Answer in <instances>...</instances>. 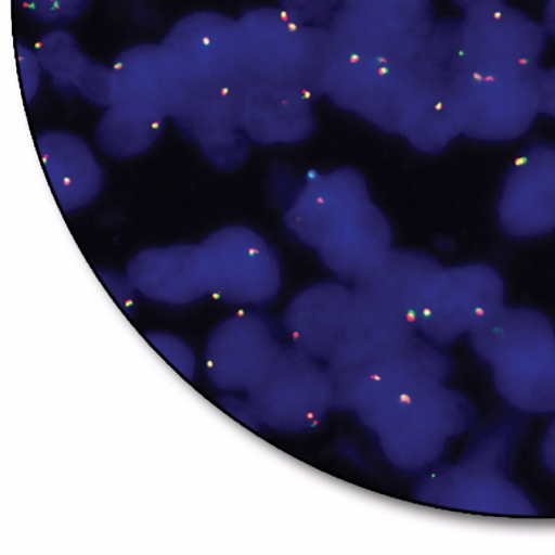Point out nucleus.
I'll use <instances>...</instances> for the list:
<instances>
[{"label":"nucleus","mask_w":555,"mask_h":555,"mask_svg":"<svg viewBox=\"0 0 555 555\" xmlns=\"http://www.w3.org/2000/svg\"><path fill=\"white\" fill-rule=\"evenodd\" d=\"M238 74L247 86H274L305 99L325 95L336 47L325 26L298 22L281 7L246 11L238 20Z\"/></svg>","instance_id":"1"},{"label":"nucleus","mask_w":555,"mask_h":555,"mask_svg":"<svg viewBox=\"0 0 555 555\" xmlns=\"http://www.w3.org/2000/svg\"><path fill=\"white\" fill-rule=\"evenodd\" d=\"M547 37L542 23L505 2L470 9L461 18L463 70L533 72L540 66Z\"/></svg>","instance_id":"2"},{"label":"nucleus","mask_w":555,"mask_h":555,"mask_svg":"<svg viewBox=\"0 0 555 555\" xmlns=\"http://www.w3.org/2000/svg\"><path fill=\"white\" fill-rule=\"evenodd\" d=\"M534 72H462L451 85L460 132L482 141H507L524 134L539 114Z\"/></svg>","instance_id":"3"},{"label":"nucleus","mask_w":555,"mask_h":555,"mask_svg":"<svg viewBox=\"0 0 555 555\" xmlns=\"http://www.w3.org/2000/svg\"><path fill=\"white\" fill-rule=\"evenodd\" d=\"M207 293L237 302L263 301L280 286V267L273 250L254 231L228 227L201 245Z\"/></svg>","instance_id":"4"},{"label":"nucleus","mask_w":555,"mask_h":555,"mask_svg":"<svg viewBox=\"0 0 555 555\" xmlns=\"http://www.w3.org/2000/svg\"><path fill=\"white\" fill-rule=\"evenodd\" d=\"M498 216L503 231L514 237L555 228V143H533L516 157L503 183Z\"/></svg>","instance_id":"5"},{"label":"nucleus","mask_w":555,"mask_h":555,"mask_svg":"<svg viewBox=\"0 0 555 555\" xmlns=\"http://www.w3.org/2000/svg\"><path fill=\"white\" fill-rule=\"evenodd\" d=\"M500 274L482 263L443 269L429 284L420 308L428 326L447 335L472 332L502 306Z\"/></svg>","instance_id":"6"},{"label":"nucleus","mask_w":555,"mask_h":555,"mask_svg":"<svg viewBox=\"0 0 555 555\" xmlns=\"http://www.w3.org/2000/svg\"><path fill=\"white\" fill-rule=\"evenodd\" d=\"M431 22L415 25L375 4L340 0L324 26L339 50L409 65Z\"/></svg>","instance_id":"7"},{"label":"nucleus","mask_w":555,"mask_h":555,"mask_svg":"<svg viewBox=\"0 0 555 555\" xmlns=\"http://www.w3.org/2000/svg\"><path fill=\"white\" fill-rule=\"evenodd\" d=\"M111 72L112 104H127L164 117L172 116L186 83L180 65L162 42L127 48L116 56Z\"/></svg>","instance_id":"8"},{"label":"nucleus","mask_w":555,"mask_h":555,"mask_svg":"<svg viewBox=\"0 0 555 555\" xmlns=\"http://www.w3.org/2000/svg\"><path fill=\"white\" fill-rule=\"evenodd\" d=\"M369 191L353 169H338L310 181L287 210L285 224L318 249L357 209L369 203Z\"/></svg>","instance_id":"9"},{"label":"nucleus","mask_w":555,"mask_h":555,"mask_svg":"<svg viewBox=\"0 0 555 555\" xmlns=\"http://www.w3.org/2000/svg\"><path fill=\"white\" fill-rule=\"evenodd\" d=\"M162 43L175 56L186 80L238 74V24L224 14L197 11L185 15L170 27Z\"/></svg>","instance_id":"10"},{"label":"nucleus","mask_w":555,"mask_h":555,"mask_svg":"<svg viewBox=\"0 0 555 555\" xmlns=\"http://www.w3.org/2000/svg\"><path fill=\"white\" fill-rule=\"evenodd\" d=\"M247 85L236 74L186 80L172 113L177 126L201 147L241 132Z\"/></svg>","instance_id":"11"},{"label":"nucleus","mask_w":555,"mask_h":555,"mask_svg":"<svg viewBox=\"0 0 555 555\" xmlns=\"http://www.w3.org/2000/svg\"><path fill=\"white\" fill-rule=\"evenodd\" d=\"M442 267L430 256L390 249L354 283V300L382 315L416 310Z\"/></svg>","instance_id":"12"},{"label":"nucleus","mask_w":555,"mask_h":555,"mask_svg":"<svg viewBox=\"0 0 555 555\" xmlns=\"http://www.w3.org/2000/svg\"><path fill=\"white\" fill-rule=\"evenodd\" d=\"M426 88L410 65L396 60L374 59L350 112L386 131L401 133Z\"/></svg>","instance_id":"13"},{"label":"nucleus","mask_w":555,"mask_h":555,"mask_svg":"<svg viewBox=\"0 0 555 555\" xmlns=\"http://www.w3.org/2000/svg\"><path fill=\"white\" fill-rule=\"evenodd\" d=\"M135 291L155 300L184 302L207 293L199 245L145 249L128 267Z\"/></svg>","instance_id":"14"},{"label":"nucleus","mask_w":555,"mask_h":555,"mask_svg":"<svg viewBox=\"0 0 555 555\" xmlns=\"http://www.w3.org/2000/svg\"><path fill=\"white\" fill-rule=\"evenodd\" d=\"M384 215L370 202L350 215L319 248L326 267L356 283L391 249Z\"/></svg>","instance_id":"15"},{"label":"nucleus","mask_w":555,"mask_h":555,"mask_svg":"<svg viewBox=\"0 0 555 555\" xmlns=\"http://www.w3.org/2000/svg\"><path fill=\"white\" fill-rule=\"evenodd\" d=\"M38 151L60 205L67 210L89 204L100 192L103 175L89 145L64 131L42 133Z\"/></svg>","instance_id":"16"},{"label":"nucleus","mask_w":555,"mask_h":555,"mask_svg":"<svg viewBox=\"0 0 555 555\" xmlns=\"http://www.w3.org/2000/svg\"><path fill=\"white\" fill-rule=\"evenodd\" d=\"M35 52L54 88L77 92L96 105L112 104L111 67L89 57L72 34L53 29L39 39Z\"/></svg>","instance_id":"17"},{"label":"nucleus","mask_w":555,"mask_h":555,"mask_svg":"<svg viewBox=\"0 0 555 555\" xmlns=\"http://www.w3.org/2000/svg\"><path fill=\"white\" fill-rule=\"evenodd\" d=\"M315 125L311 102L274 86H247L242 114L244 133L260 143H287L307 138Z\"/></svg>","instance_id":"18"},{"label":"nucleus","mask_w":555,"mask_h":555,"mask_svg":"<svg viewBox=\"0 0 555 555\" xmlns=\"http://www.w3.org/2000/svg\"><path fill=\"white\" fill-rule=\"evenodd\" d=\"M501 395L529 412L555 411V337L532 344L494 365Z\"/></svg>","instance_id":"19"},{"label":"nucleus","mask_w":555,"mask_h":555,"mask_svg":"<svg viewBox=\"0 0 555 555\" xmlns=\"http://www.w3.org/2000/svg\"><path fill=\"white\" fill-rule=\"evenodd\" d=\"M470 334L475 349L493 366L532 344L555 337L551 322L539 311L503 305Z\"/></svg>","instance_id":"20"},{"label":"nucleus","mask_w":555,"mask_h":555,"mask_svg":"<svg viewBox=\"0 0 555 555\" xmlns=\"http://www.w3.org/2000/svg\"><path fill=\"white\" fill-rule=\"evenodd\" d=\"M409 65L426 86H451L463 70L461 18H435Z\"/></svg>","instance_id":"21"},{"label":"nucleus","mask_w":555,"mask_h":555,"mask_svg":"<svg viewBox=\"0 0 555 555\" xmlns=\"http://www.w3.org/2000/svg\"><path fill=\"white\" fill-rule=\"evenodd\" d=\"M164 116L127 104H112L96 128V139L105 153L127 157L147 150L160 135Z\"/></svg>","instance_id":"22"},{"label":"nucleus","mask_w":555,"mask_h":555,"mask_svg":"<svg viewBox=\"0 0 555 555\" xmlns=\"http://www.w3.org/2000/svg\"><path fill=\"white\" fill-rule=\"evenodd\" d=\"M459 133L451 86H427L401 131L413 146L428 153L443 150Z\"/></svg>","instance_id":"23"},{"label":"nucleus","mask_w":555,"mask_h":555,"mask_svg":"<svg viewBox=\"0 0 555 555\" xmlns=\"http://www.w3.org/2000/svg\"><path fill=\"white\" fill-rule=\"evenodd\" d=\"M34 20L52 25L69 23L81 16L92 0H18Z\"/></svg>","instance_id":"24"},{"label":"nucleus","mask_w":555,"mask_h":555,"mask_svg":"<svg viewBox=\"0 0 555 555\" xmlns=\"http://www.w3.org/2000/svg\"><path fill=\"white\" fill-rule=\"evenodd\" d=\"M280 7L298 22L324 26L340 0H279Z\"/></svg>","instance_id":"25"},{"label":"nucleus","mask_w":555,"mask_h":555,"mask_svg":"<svg viewBox=\"0 0 555 555\" xmlns=\"http://www.w3.org/2000/svg\"><path fill=\"white\" fill-rule=\"evenodd\" d=\"M385 8L408 23L423 25L431 22L434 7L430 0H362Z\"/></svg>","instance_id":"26"},{"label":"nucleus","mask_w":555,"mask_h":555,"mask_svg":"<svg viewBox=\"0 0 555 555\" xmlns=\"http://www.w3.org/2000/svg\"><path fill=\"white\" fill-rule=\"evenodd\" d=\"M538 113L555 118V66L541 67L534 72Z\"/></svg>","instance_id":"27"},{"label":"nucleus","mask_w":555,"mask_h":555,"mask_svg":"<svg viewBox=\"0 0 555 555\" xmlns=\"http://www.w3.org/2000/svg\"><path fill=\"white\" fill-rule=\"evenodd\" d=\"M17 57L24 93L29 101L38 89L42 68L36 52L21 44L17 47Z\"/></svg>","instance_id":"28"},{"label":"nucleus","mask_w":555,"mask_h":555,"mask_svg":"<svg viewBox=\"0 0 555 555\" xmlns=\"http://www.w3.org/2000/svg\"><path fill=\"white\" fill-rule=\"evenodd\" d=\"M542 453L546 465L555 473V421L545 436Z\"/></svg>","instance_id":"29"},{"label":"nucleus","mask_w":555,"mask_h":555,"mask_svg":"<svg viewBox=\"0 0 555 555\" xmlns=\"http://www.w3.org/2000/svg\"><path fill=\"white\" fill-rule=\"evenodd\" d=\"M542 25L547 35L555 38V0H547Z\"/></svg>","instance_id":"30"},{"label":"nucleus","mask_w":555,"mask_h":555,"mask_svg":"<svg viewBox=\"0 0 555 555\" xmlns=\"http://www.w3.org/2000/svg\"><path fill=\"white\" fill-rule=\"evenodd\" d=\"M455 5L463 10V12L468 11L470 9L493 4V3H504L505 0H452Z\"/></svg>","instance_id":"31"}]
</instances>
